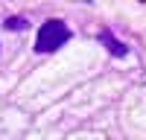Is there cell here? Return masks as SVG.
Masks as SVG:
<instances>
[{
	"mask_svg": "<svg viewBox=\"0 0 146 140\" xmlns=\"http://www.w3.org/2000/svg\"><path fill=\"white\" fill-rule=\"evenodd\" d=\"M100 44H102L111 55H117V58H126V55H129V47H126L123 41H117V38H114V32H108V29L100 32Z\"/></svg>",
	"mask_w": 146,
	"mask_h": 140,
	"instance_id": "7a4b0ae2",
	"label": "cell"
},
{
	"mask_svg": "<svg viewBox=\"0 0 146 140\" xmlns=\"http://www.w3.org/2000/svg\"><path fill=\"white\" fill-rule=\"evenodd\" d=\"M70 41V26L64 20H44L41 29L35 32V53H56L58 47Z\"/></svg>",
	"mask_w": 146,
	"mask_h": 140,
	"instance_id": "6da1fadb",
	"label": "cell"
},
{
	"mask_svg": "<svg viewBox=\"0 0 146 140\" xmlns=\"http://www.w3.org/2000/svg\"><path fill=\"white\" fill-rule=\"evenodd\" d=\"M3 26L6 29H27V20H23V18H6Z\"/></svg>",
	"mask_w": 146,
	"mask_h": 140,
	"instance_id": "3957f363",
	"label": "cell"
}]
</instances>
